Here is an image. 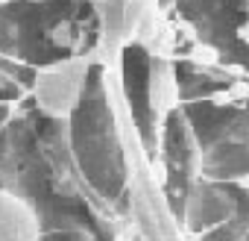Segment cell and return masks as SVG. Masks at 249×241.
I'll return each mask as SVG.
<instances>
[{"instance_id":"obj_1","label":"cell","mask_w":249,"mask_h":241,"mask_svg":"<svg viewBox=\"0 0 249 241\" xmlns=\"http://www.w3.org/2000/svg\"><path fill=\"white\" fill-rule=\"evenodd\" d=\"M126 124V118H123ZM68 144L73 165L88 185V191L129 221L126 191H129V150L126 127H120V115L114 112V97L108 88L106 59L97 62L88 74L85 94L76 112L68 118Z\"/></svg>"},{"instance_id":"obj_2","label":"cell","mask_w":249,"mask_h":241,"mask_svg":"<svg viewBox=\"0 0 249 241\" xmlns=\"http://www.w3.org/2000/svg\"><path fill=\"white\" fill-rule=\"evenodd\" d=\"M97 62H103V50L38 68L33 91H30L36 112L44 115V118H53V120H68L76 112V106L85 94L88 74Z\"/></svg>"},{"instance_id":"obj_3","label":"cell","mask_w":249,"mask_h":241,"mask_svg":"<svg viewBox=\"0 0 249 241\" xmlns=\"http://www.w3.org/2000/svg\"><path fill=\"white\" fill-rule=\"evenodd\" d=\"M173 9L194 30V41L217 53L231 47L240 24L249 21V0H176Z\"/></svg>"},{"instance_id":"obj_4","label":"cell","mask_w":249,"mask_h":241,"mask_svg":"<svg viewBox=\"0 0 249 241\" xmlns=\"http://www.w3.org/2000/svg\"><path fill=\"white\" fill-rule=\"evenodd\" d=\"M240 191L243 185L237 182H217V180H205V177H196L188 191H185V200H182V229L194 238L217 229L220 223H226L237 203H240Z\"/></svg>"},{"instance_id":"obj_5","label":"cell","mask_w":249,"mask_h":241,"mask_svg":"<svg viewBox=\"0 0 249 241\" xmlns=\"http://www.w3.org/2000/svg\"><path fill=\"white\" fill-rule=\"evenodd\" d=\"M41 218L9 188H0V241H41Z\"/></svg>"},{"instance_id":"obj_6","label":"cell","mask_w":249,"mask_h":241,"mask_svg":"<svg viewBox=\"0 0 249 241\" xmlns=\"http://www.w3.org/2000/svg\"><path fill=\"white\" fill-rule=\"evenodd\" d=\"M150 103H153V112L159 115V120H164L170 112H176L182 106L179 82H176V71H173L170 56H153V65H150Z\"/></svg>"},{"instance_id":"obj_7","label":"cell","mask_w":249,"mask_h":241,"mask_svg":"<svg viewBox=\"0 0 249 241\" xmlns=\"http://www.w3.org/2000/svg\"><path fill=\"white\" fill-rule=\"evenodd\" d=\"M24 97H30V91H24L15 80H9L3 71H0V103H9V106H18Z\"/></svg>"},{"instance_id":"obj_8","label":"cell","mask_w":249,"mask_h":241,"mask_svg":"<svg viewBox=\"0 0 249 241\" xmlns=\"http://www.w3.org/2000/svg\"><path fill=\"white\" fill-rule=\"evenodd\" d=\"M12 115H15V106H9V103H0V130H3L9 120H12Z\"/></svg>"},{"instance_id":"obj_9","label":"cell","mask_w":249,"mask_h":241,"mask_svg":"<svg viewBox=\"0 0 249 241\" xmlns=\"http://www.w3.org/2000/svg\"><path fill=\"white\" fill-rule=\"evenodd\" d=\"M156 3H159V9H170V6L176 3V0H156Z\"/></svg>"},{"instance_id":"obj_10","label":"cell","mask_w":249,"mask_h":241,"mask_svg":"<svg viewBox=\"0 0 249 241\" xmlns=\"http://www.w3.org/2000/svg\"><path fill=\"white\" fill-rule=\"evenodd\" d=\"M240 241H249V232H246V235H243V238H240Z\"/></svg>"}]
</instances>
